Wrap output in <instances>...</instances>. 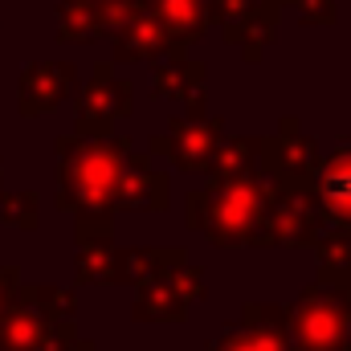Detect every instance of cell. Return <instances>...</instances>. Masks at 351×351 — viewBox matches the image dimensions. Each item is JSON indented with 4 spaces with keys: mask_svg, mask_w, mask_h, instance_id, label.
I'll list each match as a JSON object with an SVG mask.
<instances>
[{
    "mask_svg": "<svg viewBox=\"0 0 351 351\" xmlns=\"http://www.w3.org/2000/svg\"><path fill=\"white\" fill-rule=\"evenodd\" d=\"M323 196L335 213L351 217V156H343L339 164H331L323 176Z\"/></svg>",
    "mask_w": 351,
    "mask_h": 351,
    "instance_id": "1",
    "label": "cell"
},
{
    "mask_svg": "<svg viewBox=\"0 0 351 351\" xmlns=\"http://www.w3.org/2000/svg\"><path fill=\"white\" fill-rule=\"evenodd\" d=\"M192 16H196V0H164V21L188 25Z\"/></svg>",
    "mask_w": 351,
    "mask_h": 351,
    "instance_id": "2",
    "label": "cell"
}]
</instances>
